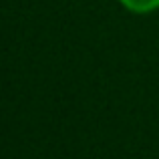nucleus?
Masks as SVG:
<instances>
[{
  "label": "nucleus",
  "instance_id": "f257e3e1",
  "mask_svg": "<svg viewBox=\"0 0 159 159\" xmlns=\"http://www.w3.org/2000/svg\"><path fill=\"white\" fill-rule=\"evenodd\" d=\"M119 2L133 14H149L159 10V0H119Z\"/></svg>",
  "mask_w": 159,
  "mask_h": 159
}]
</instances>
